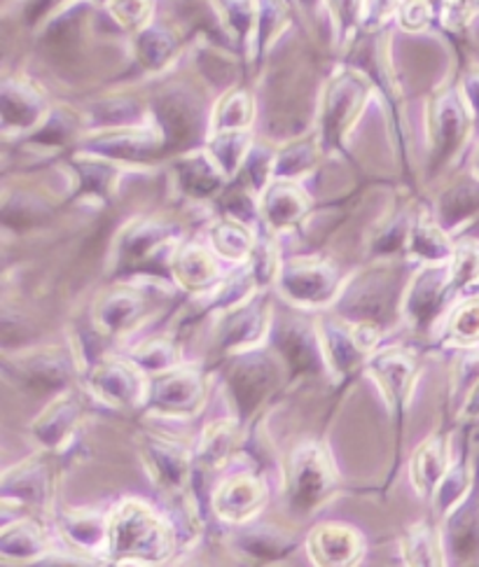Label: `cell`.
<instances>
[{"instance_id": "22", "label": "cell", "mask_w": 479, "mask_h": 567, "mask_svg": "<svg viewBox=\"0 0 479 567\" xmlns=\"http://www.w3.org/2000/svg\"><path fill=\"white\" fill-rule=\"evenodd\" d=\"M75 419H78L75 402L63 400L59 404H52L45 416L40 419V423H35V440H40L48 446H57L71 432Z\"/></svg>"}, {"instance_id": "34", "label": "cell", "mask_w": 479, "mask_h": 567, "mask_svg": "<svg viewBox=\"0 0 479 567\" xmlns=\"http://www.w3.org/2000/svg\"><path fill=\"white\" fill-rule=\"evenodd\" d=\"M246 152V138L242 131H223V136L213 143V155L225 173H232Z\"/></svg>"}, {"instance_id": "39", "label": "cell", "mask_w": 479, "mask_h": 567, "mask_svg": "<svg viewBox=\"0 0 479 567\" xmlns=\"http://www.w3.org/2000/svg\"><path fill=\"white\" fill-rule=\"evenodd\" d=\"M63 530H67V535L73 542L82 544V547H92V544H99L103 537V528L92 516H86V518L71 516V518H67V523H63Z\"/></svg>"}, {"instance_id": "27", "label": "cell", "mask_w": 479, "mask_h": 567, "mask_svg": "<svg viewBox=\"0 0 479 567\" xmlns=\"http://www.w3.org/2000/svg\"><path fill=\"white\" fill-rule=\"evenodd\" d=\"M17 474H19L17 482H12L10 476L6 478L8 484H17L14 493H8L6 497H12V495L21 497L27 505H42V503H45L48 486H50L45 467H40V463H38V467H27V470H21Z\"/></svg>"}, {"instance_id": "4", "label": "cell", "mask_w": 479, "mask_h": 567, "mask_svg": "<svg viewBox=\"0 0 479 567\" xmlns=\"http://www.w3.org/2000/svg\"><path fill=\"white\" fill-rule=\"evenodd\" d=\"M365 96V84L358 75H342L333 82L325 96V111H323V136L328 143H337L344 134L348 122L358 113L360 101Z\"/></svg>"}, {"instance_id": "30", "label": "cell", "mask_w": 479, "mask_h": 567, "mask_svg": "<svg viewBox=\"0 0 479 567\" xmlns=\"http://www.w3.org/2000/svg\"><path fill=\"white\" fill-rule=\"evenodd\" d=\"M325 346H328V353L333 358L335 369L339 372H351V369L358 364L360 353H358V346L354 339H348L346 332L337 330L333 324H325Z\"/></svg>"}, {"instance_id": "24", "label": "cell", "mask_w": 479, "mask_h": 567, "mask_svg": "<svg viewBox=\"0 0 479 567\" xmlns=\"http://www.w3.org/2000/svg\"><path fill=\"white\" fill-rule=\"evenodd\" d=\"M157 117L164 126V134H166V143H183L187 141V136L194 131V111L192 107L176 99V96H166L160 101L157 107Z\"/></svg>"}, {"instance_id": "38", "label": "cell", "mask_w": 479, "mask_h": 567, "mask_svg": "<svg viewBox=\"0 0 479 567\" xmlns=\"http://www.w3.org/2000/svg\"><path fill=\"white\" fill-rule=\"evenodd\" d=\"M451 334L456 341L472 343L479 339V301H470L453 316Z\"/></svg>"}, {"instance_id": "10", "label": "cell", "mask_w": 479, "mask_h": 567, "mask_svg": "<svg viewBox=\"0 0 479 567\" xmlns=\"http://www.w3.org/2000/svg\"><path fill=\"white\" fill-rule=\"evenodd\" d=\"M147 470L155 476V482L166 488H181L187 474V461L183 451L164 440H150L143 446Z\"/></svg>"}, {"instance_id": "13", "label": "cell", "mask_w": 479, "mask_h": 567, "mask_svg": "<svg viewBox=\"0 0 479 567\" xmlns=\"http://www.w3.org/2000/svg\"><path fill=\"white\" fill-rule=\"evenodd\" d=\"M217 512L230 520H244L253 516L259 505H263V488H259L251 478H236L217 493Z\"/></svg>"}, {"instance_id": "46", "label": "cell", "mask_w": 479, "mask_h": 567, "mask_svg": "<svg viewBox=\"0 0 479 567\" xmlns=\"http://www.w3.org/2000/svg\"><path fill=\"white\" fill-rule=\"evenodd\" d=\"M54 3H57V0H31L29 8H27V17L31 21H35V19H40L42 14H45Z\"/></svg>"}, {"instance_id": "7", "label": "cell", "mask_w": 479, "mask_h": 567, "mask_svg": "<svg viewBox=\"0 0 479 567\" xmlns=\"http://www.w3.org/2000/svg\"><path fill=\"white\" fill-rule=\"evenodd\" d=\"M202 400V381L187 369V372H169L152 385L150 402L162 411L185 413L192 411Z\"/></svg>"}, {"instance_id": "35", "label": "cell", "mask_w": 479, "mask_h": 567, "mask_svg": "<svg viewBox=\"0 0 479 567\" xmlns=\"http://www.w3.org/2000/svg\"><path fill=\"white\" fill-rule=\"evenodd\" d=\"M251 120V101L244 92L232 94L230 99L223 101L221 111H217L215 126L221 131H232V128H242Z\"/></svg>"}, {"instance_id": "11", "label": "cell", "mask_w": 479, "mask_h": 567, "mask_svg": "<svg viewBox=\"0 0 479 567\" xmlns=\"http://www.w3.org/2000/svg\"><path fill=\"white\" fill-rule=\"evenodd\" d=\"M309 547L316 563L344 565L358 556V537L346 528L323 526L312 535Z\"/></svg>"}, {"instance_id": "19", "label": "cell", "mask_w": 479, "mask_h": 567, "mask_svg": "<svg viewBox=\"0 0 479 567\" xmlns=\"http://www.w3.org/2000/svg\"><path fill=\"white\" fill-rule=\"evenodd\" d=\"M141 299L134 295H108L103 301H99L96 309V324L103 334H113L124 330L141 313Z\"/></svg>"}, {"instance_id": "12", "label": "cell", "mask_w": 479, "mask_h": 567, "mask_svg": "<svg viewBox=\"0 0 479 567\" xmlns=\"http://www.w3.org/2000/svg\"><path fill=\"white\" fill-rule=\"evenodd\" d=\"M17 377L38 390H57L69 381V364L57 353H38L17 364Z\"/></svg>"}, {"instance_id": "20", "label": "cell", "mask_w": 479, "mask_h": 567, "mask_svg": "<svg viewBox=\"0 0 479 567\" xmlns=\"http://www.w3.org/2000/svg\"><path fill=\"white\" fill-rule=\"evenodd\" d=\"M42 111V99L27 84H6L3 92V115L6 124L31 126Z\"/></svg>"}, {"instance_id": "45", "label": "cell", "mask_w": 479, "mask_h": 567, "mask_svg": "<svg viewBox=\"0 0 479 567\" xmlns=\"http://www.w3.org/2000/svg\"><path fill=\"white\" fill-rule=\"evenodd\" d=\"M335 12L342 17L344 27L354 24L358 14V0H335Z\"/></svg>"}, {"instance_id": "42", "label": "cell", "mask_w": 479, "mask_h": 567, "mask_svg": "<svg viewBox=\"0 0 479 567\" xmlns=\"http://www.w3.org/2000/svg\"><path fill=\"white\" fill-rule=\"evenodd\" d=\"M430 539L432 537L428 535L426 528L411 530V537L407 539V544H409L407 556L411 563H426V565L432 563V542Z\"/></svg>"}, {"instance_id": "28", "label": "cell", "mask_w": 479, "mask_h": 567, "mask_svg": "<svg viewBox=\"0 0 479 567\" xmlns=\"http://www.w3.org/2000/svg\"><path fill=\"white\" fill-rule=\"evenodd\" d=\"M479 210V185L477 183H466L453 187L442 202V217L449 225L461 223L463 217L472 215Z\"/></svg>"}, {"instance_id": "1", "label": "cell", "mask_w": 479, "mask_h": 567, "mask_svg": "<svg viewBox=\"0 0 479 567\" xmlns=\"http://www.w3.org/2000/svg\"><path fill=\"white\" fill-rule=\"evenodd\" d=\"M111 549L118 558L157 560L169 551V535L145 507L124 505L111 523Z\"/></svg>"}, {"instance_id": "6", "label": "cell", "mask_w": 479, "mask_h": 567, "mask_svg": "<svg viewBox=\"0 0 479 567\" xmlns=\"http://www.w3.org/2000/svg\"><path fill=\"white\" fill-rule=\"evenodd\" d=\"M276 381L274 364L267 358H248L232 369L230 388L242 411H253Z\"/></svg>"}, {"instance_id": "29", "label": "cell", "mask_w": 479, "mask_h": 567, "mask_svg": "<svg viewBox=\"0 0 479 567\" xmlns=\"http://www.w3.org/2000/svg\"><path fill=\"white\" fill-rule=\"evenodd\" d=\"M139 52L145 65H150V69H160V65L166 63L173 56V52H176V40L160 27L147 29L139 42Z\"/></svg>"}, {"instance_id": "25", "label": "cell", "mask_w": 479, "mask_h": 567, "mask_svg": "<svg viewBox=\"0 0 479 567\" xmlns=\"http://www.w3.org/2000/svg\"><path fill=\"white\" fill-rule=\"evenodd\" d=\"M265 330V313L259 307H248L227 320L223 330V346H246L257 339V332Z\"/></svg>"}, {"instance_id": "23", "label": "cell", "mask_w": 479, "mask_h": 567, "mask_svg": "<svg viewBox=\"0 0 479 567\" xmlns=\"http://www.w3.org/2000/svg\"><path fill=\"white\" fill-rule=\"evenodd\" d=\"M179 181L192 196H208L221 187V173L206 157H187L179 164Z\"/></svg>"}, {"instance_id": "49", "label": "cell", "mask_w": 479, "mask_h": 567, "mask_svg": "<svg viewBox=\"0 0 479 567\" xmlns=\"http://www.w3.org/2000/svg\"><path fill=\"white\" fill-rule=\"evenodd\" d=\"M475 166H477V171H479V155H477V159H475Z\"/></svg>"}, {"instance_id": "37", "label": "cell", "mask_w": 479, "mask_h": 567, "mask_svg": "<svg viewBox=\"0 0 479 567\" xmlns=\"http://www.w3.org/2000/svg\"><path fill=\"white\" fill-rule=\"evenodd\" d=\"M242 544L244 547L253 554V556H265V558H269V556H278V554H283L288 549V542L283 539L278 533H272V530H267V528H263V530H255V533H251V535H246L244 539H242Z\"/></svg>"}, {"instance_id": "48", "label": "cell", "mask_w": 479, "mask_h": 567, "mask_svg": "<svg viewBox=\"0 0 479 567\" xmlns=\"http://www.w3.org/2000/svg\"><path fill=\"white\" fill-rule=\"evenodd\" d=\"M468 413H470V416H475V413H479V385L475 388V392H472L470 400H468Z\"/></svg>"}, {"instance_id": "2", "label": "cell", "mask_w": 479, "mask_h": 567, "mask_svg": "<svg viewBox=\"0 0 479 567\" xmlns=\"http://www.w3.org/2000/svg\"><path fill=\"white\" fill-rule=\"evenodd\" d=\"M333 486V472L328 461L316 446H302L295 451L288 465V493L297 509L316 507Z\"/></svg>"}, {"instance_id": "17", "label": "cell", "mask_w": 479, "mask_h": 567, "mask_svg": "<svg viewBox=\"0 0 479 567\" xmlns=\"http://www.w3.org/2000/svg\"><path fill=\"white\" fill-rule=\"evenodd\" d=\"M92 383H94L99 395H103L108 402H115V404L134 402L136 392H139V381H136L132 369L124 364H115V362L101 364L92 377Z\"/></svg>"}, {"instance_id": "47", "label": "cell", "mask_w": 479, "mask_h": 567, "mask_svg": "<svg viewBox=\"0 0 479 567\" xmlns=\"http://www.w3.org/2000/svg\"><path fill=\"white\" fill-rule=\"evenodd\" d=\"M468 99H470V103L475 107V113L479 115V75L470 78V82H468Z\"/></svg>"}, {"instance_id": "3", "label": "cell", "mask_w": 479, "mask_h": 567, "mask_svg": "<svg viewBox=\"0 0 479 567\" xmlns=\"http://www.w3.org/2000/svg\"><path fill=\"white\" fill-rule=\"evenodd\" d=\"M390 307H394V280L384 271L358 278L342 299L344 313L369 327L386 322Z\"/></svg>"}, {"instance_id": "50", "label": "cell", "mask_w": 479, "mask_h": 567, "mask_svg": "<svg viewBox=\"0 0 479 567\" xmlns=\"http://www.w3.org/2000/svg\"><path fill=\"white\" fill-rule=\"evenodd\" d=\"M309 3H312V0H307V6H309Z\"/></svg>"}, {"instance_id": "33", "label": "cell", "mask_w": 479, "mask_h": 567, "mask_svg": "<svg viewBox=\"0 0 479 567\" xmlns=\"http://www.w3.org/2000/svg\"><path fill=\"white\" fill-rule=\"evenodd\" d=\"M232 444H234L232 425H225V423L213 425V427L204 434V442H202V461H204L208 467H221V463L230 455Z\"/></svg>"}, {"instance_id": "21", "label": "cell", "mask_w": 479, "mask_h": 567, "mask_svg": "<svg viewBox=\"0 0 479 567\" xmlns=\"http://www.w3.org/2000/svg\"><path fill=\"white\" fill-rule=\"evenodd\" d=\"M445 465H447V451L442 442L440 440L428 442L417 453V457H414V465H411L414 486H417L421 493H430L435 486H438L440 476L445 474Z\"/></svg>"}, {"instance_id": "15", "label": "cell", "mask_w": 479, "mask_h": 567, "mask_svg": "<svg viewBox=\"0 0 479 567\" xmlns=\"http://www.w3.org/2000/svg\"><path fill=\"white\" fill-rule=\"evenodd\" d=\"M442 290H445V278L440 271L421 274L417 282H414V288L409 290V299H407L409 320H414L419 327L428 324L440 307Z\"/></svg>"}, {"instance_id": "41", "label": "cell", "mask_w": 479, "mask_h": 567, "mask_svg": "<svg viewBox=\"0 0 479 567\" xmlns=\"http://www.w3.org/2000/svg\"><path fill=\"white\" fill-rule=\"evenodd\" d=\"M451 274L459 286H466V282L475 280L479 276V250L475 246H463L459 252H456Z\"/></svg>"}, {"instance_id": "26", "label": "cell", "mask_w": 479, "mask_h": 567, "mask_svg": "<svg viewBox=\"0 0 479 567\" xmlns=\"http://www.w3.org/2000/svg\"><path fill=\"white\" fill-rule=\"evenodd\" d=\"M176 276L190 288H204L215 278V265L204 250L190 248L176 259Z\"/></svg>"}, {"instance_id": "40", "label": "cell", "mask_w": 479, "mask_h": 567, "mask_svg": "<svg viewBox=\"0 0 479 567\" xmlns=\"http://www.w3.org/2000/svg\"><path fill=\"white\" fill-rule=\"evenodd\" d=\"M312 164H314L312 145H293L278 157V173H283V176H295V173H302Z\"/></svg>"}, {"instance_id": "18", "label": "cell", "mask_w": 479, "mask_h": 567, "mask_svg": "<svg viewBox=\"0 0 479 567\" xmlns=\"http://www.w3.org/2000/svg\"><path fill=\"white\" fill-rule=\"evenodd\" d=\"M307 204H304V196L293 185H274L267 189V196L263 202V213L272 227H288L297 217L304 213Z\"/></svg>"}, {"instance_id": "8", "label": "cell", "mask_w": 479, "mask_h": 567, "mask_svg": "<svg viewBox=\"0 0 479 567\" xmlns=\"http://www.w3.org/2000/svg\"><path fill=\"white\" fill-rule=\"evenodd\" d=\"M466 126H468V120L456 96L451 94L440 96L432 107V136H435V150H438L440 159L451 155V150H456V145L463 141Z\"/></svg>"}, {"instance_id": "31", "label": "cell", "mask_w": 479, "mask_h": 567, "mask_svg": "<svg viewBox=\"0 0 479 567\" xmlns=\"http://www.w3.org/2000/svg\"><path fill=\"white\" fill-rule=\"evenodd\" d=\"M409 248L411 252L421 257V259H442L449 255V246L445 241V236L430 227V225H417L411 229V236H409Z\"/></svg>"}, {"instance_id": "16", "label": "cell", "mask_w": 479, "mask_h": 567, "mask_svg": "<svg viewBox=\"0 0 479 567\" xmlns=\"http://www.w3.org/2000/svg\"><path fill=\"white\" fill-rule=\"evenodd\" d=\"M278 348L283 358L293 367V372H312L318 362V351L312 332L297 322L286 324L278 332Z\"/></svg>"}, {"instance_id": "5", "label": "cell", "mask_w": 479, "mask_h": 567, "mask_svg": "<svg viewBox=\"0 0 479 567\" xmlns=\"http://www.w3.org/2000/svg\"><path fill=\"white\" fill-rule=\"evenodd\" d=\"M281 286L293 299L323 301L335 288V274L320 261H291L281 276Z\"/></svg>"}, {"instance_id": "9", "label": "cell", "mask_w": 479, "mask_h": 567, "mask_svg": "<svg viewBox=\"0 0 479 567\" xmlns=\"http://www.w3.org/2000/svg\"><path fill=\"white\" fill-rule=\"evenodd\" d=\"M373 372L384 388L386 398L390 404L402 406L407 395H409V385L414 377V362L409 355L402 351H386L373 362Z\"/></svg>"}, {"instance_id": "43", "label": "cell", "mask_w": 479, "mask_h": 567, "mask_svg": "<svg viewBox=\"0 0 479 567\" xmlns=\"http://www.w3.org/2000/svg\"><path fill=\"white\" fill-rule=\"evenodd\" d=\"M147 14V0H115V17L126 27H136Z\"/></svg>"}, {"instance_id": "14", "label": "cell", "mask_w": 479, "mask_h": 567, "mask_svg": "<svg viewBox=\"0 0 479 567\" xmlns=\"http://www.w3.org/2000/svg\"><path fill=\"white\" fill-rule=\"evenodd\" d=\"M164 244V231L160 225H139L122 241L120 265L126 269H145L147 257L155 259L157 250Z\"/></svg>"}, {"instance_id": "36", "label": "cell", "mask_w": 479, "mask_h": 567, "mask_svg": "<svg viewBox=\"0 0 479 567\" xmlns=\"http://www.w3.org/2000/svg\"><path fill=\"white\" fill-rule=\"evenodd\" d=\"M42 547L40 535L31 530L29 526H17L6 530L3 535V554L14 556V558H29L38 554Z\"/></svg>"}, {"instance_id": "44", "label": "cell", "mask_w": 479, "mask_h": 567, "mask_svg": "<svg viewBox=\"0 0 479 567\" xmlns=\"http://www.w3.org/2000/svg\"><path fill=\"white\" fill-rule=\"evenodd\" d=\"M396 8V0H367V21H379L384 14Z\"/></svg>"}, {"instance_id": "32", "label": "cell", "mask_w": 479, "mask_h": 567, "mask_svg": "<svg viewBox=\"0 0 479 567\" xmlns=\"http://www.w3.org/2000/svg\"><path fill=\"white\" fill-rule=\"evenodd\" d=\"M213 244L221 255L230 259H242L251 250V236L244 227L234 223H223L213 229Z\"/></svg>"}]
</instances>
